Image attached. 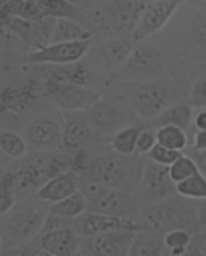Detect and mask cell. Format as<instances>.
I'll list each match as a JSON object with an SVG mask.
<instances>
[{"instance_id": "obj_21", "label": "cell", "mask_w": 206, "mask_h": 256, "mask_svg": "<svg viewBox=\"0 0 206 256\" xmlns=\"http://www.w3.org/2000/svg\"><path fill=\"white\" fill-rule=\"evenodd\" d=\"M193 122H194L193 106L184 104V102H179V104H173L169 106L167 110L162 112L161 114L151 122H153L154 128L173 126V127H179L186 131Z\"/></svg>"}, {"instance_id": "obj_43", "label": "cell", "mask_w": 206, "mask_h": 256, "mask_svg": "<svg viewBox=\"0 0 206 256\" xmlns=\"http://www.w3.org/2000/svg\"><path fill=\"white\" fill-rule=\"evenodd\" d=\"M197 3H201V6L205 7V8H206V2H197Z\"/></svg>"}, {"instance_id": "obj_36", "label": "cell", "mask_w": 206, "mask_h": 256, "mask_svg": "<svg viewBox=\"0 0 206 256\" xmlns=\"http://www.w3.org/2000/svg\"><path fill=\"white\" fill-rule=\"evenodd\" d=\"M8 256H52L40 245H19L8 252Z\"/></svg>"}, {"instance_id": "obj_39", "label": "cell", "mask_w": 206, "mask_h": 256, "mask_svg": "<svg viewBox=\"0 0 206 256\" xmlns=\"http://www.w3.org/2000/svg\"><path fill=\"white\" fill-rule=\"evenodd\" d=\"M194 126L198 132H206V109L200 110L194 116Z\"/></svg>"}, {"instance_id": "obj_7", "label": "cell", "mask_w": 206, "mask_h": 256, "mask_svg": "<svg viewBox=\"0 0 206 256\" xmlns=\"http://www.w3.org/2000/svg\"><path fill=\"white\" fill-rule=\"evenodd\" d=\"M91 42H76V43H56L50 44L43 50L30 52L26 56L29 64H48L67 66L74 65L83 60L89 51Z\"/></svg>"}, {"instance_id": "obj_41", "label": "cell", "mask_w": 206, "mask_h": 256, "mask_svg": "<svg viewBox=\"0 0 206 256\" xmlns=\"http://www.w3.org/2000/svg\"><path fill=\"white\" fill-rule=\"evenodd\" d=\"M194 152H206V132H197L194 140Z\"/></svg>"}, {"instance_id": "obj_33", "label": "cell", "mask_w": 206, "mask_h": 256, "mask_svg": "<svg viewBox=\"0 0 206 256\" xmlns=\"http://www.w3.org/2000/svg\"><path fill=\"white\" fill-rule=\"evenodd\" d=\"M187 104L193 108L206 106V74L197 78L194 84L191 86Z\"/></svg>"}, {"instance_id": "obj_9", "label": "cell", "mask_w": 206, "mask_h": 256, "mask_svg": "<svg viewBox=\"0 0 206 256\" xmlns=\"http://www.w3.org/2000/svg\"><path fill=\"white\" fill-rule=\"evenodd\" d=\"M169 100V88L164 83H149L138 88L132 96L131 105L136 114L146 120H154L167 110L171 105Z\"/></svg>"}, {"instance_id": "obj_31", "label": "cell", "mask_w": 206, "mask_h": 256, "mask_svg": "<svg viewBox=\"0 0 206 256\" xmlns=\"http://www.w3.org/2000/svg\"><path fill=\"white\" fill-rule=\"evenodd\" d=\"M162 242L165 250H178L190 246L193 244V237L186 228H173L162 236Z\"/></svg>"}, {"instance_id": "obj_3", "label": "cell", "mask_w": 206, "mask_h": 256, "mask_svg": "<svg viewBox=\"0 0 206 256\" xmlns=\"http://www.w3.org/2000/svg\"><path fill=\"white\" fill-rule=\"evenodd\" d=\"M47 94L52 96L62 112L83 113L102 100V95L95 90L85 88L78 84L62 83L51 78L47 80Z\"/></svg>"}, {"instance_id": "obj_20", "label": "cell", "mask_w": 206, "mask_h": 256, "mask_svg": "<svg viewBox=\"0 0 206 256\" xmlns=\"http://www.w3.org/2000/svg\"><path fill=\"white\" fill-rule=\"evenodd\" d=\"M92 34L83 25L70 18H56L51 44L56 43H76V42H91Z\"/></svg>"}, {"instance_id": "obj_29", "label": "cell", "mask_w": 206, "mask_h": 256, "mask_svg": "<svg viewBox=\"0 0 206 256\" xmlns=\"http://www.w3.org/2000/svg\"><path fill=\"white\" fill-rule=\"evenodd\" d=\"M197 172H200V168L197 166V162H194V158L190 156H184V154H182L169 167V176L175 184L194 176Z\"/></svg>"}, {"instance_id": "obj_24", "label": "cell", "mask_w": 206, "mask_h": 256, "mask_svg": "<svg viewBox=\"0 0 206 256\" xmlns=\"http://www.w3.org/2000/svg\"><path fill=\"white\" fill-rule=\"evenodd\" d=\"M142 130L138 127H125L113 134L112 149L118 156H134L136 154V142Z\"/></svg>"}, {"instance_id": "obj_23", "label": "cell", "mask_w": 206, "mask_h": 256, "mask_svg": "<svg viewBox=\"0 0 206 256\" xmlns=\"http://www.w3.org/2000/svg\"><path fill=\"white\" fill-rule=\"evenodd\" d=\"M88 210L89 201L81 190L77 192V193H74V194H72L70 197L65 198V200L59 201L56 204H52L50 208L51 212L58 214V215H61L63 218H67L70 220L74 219V218L84 215Z\"/></svg>"}, {"instance_id": "obj_40", "label": "cell", "mask_w": 206, "mask_h": 256, "mask_svg": "<svg viewBox=\"0 0 206 256\" xmlns=\"http://www.w3.org/2000/svg\"><path fill=\"white\" fill-rule=\"evenodd\" d=\"M193 158L197 162L201 172L206 176V152H194L193 153Z\"/></svg>"}, {"instance_id": "obj_22", "label": "cell", "mask_w": 206, "mask_h": 256, "mask_svg": "<svg viewBox=\"0 0 206 256\" xmlns=\"http://www.w3.org/2000/svg\"><path fill=\"white\" fill-rule=\"evenodd\" d=\"M165 246L157 233L140 232L136 234L128 256H164Z\"/></svg>"}, {"instance_id": "obj_42", "label": "cell", "mask_w": 206, "mask_h": 256, "mask_svg": "<svg viewBox=\"0 0 206 256\" xmlns=\"http://www.w3.org/2000/svg\"><path fill=\"white\" fill-rule=\"evenodd\" d=\"M164 256H204V254L201 252V250L197 246V245L191 244L189 246V250H186L184 254H182V255H172V254H169V252H164Z\"/></svg>"}, {"instance_id": "obj_26", "label": "cell", "mask_w": 206, "mask_h": 256, "mask_svg": "<svg viewBox=\"0 0 206 256\" xmlns=\"http://www.w3.org/2000/svg\"><path fill=\"white\" fill-rule=\"evenodd\" d=\"M176 194L187 200L206 201V176L197 172L194 176L176 184Z\"/></svg>"}, {"instance_id": "obj_17", "label": "cell", "mask_w": 206, "mask_h": 256, "mask_svg": "<svg viewBox=\"0 0 206 256\" xmlns=\"http://www.w3.org/2000/svg\"><path fill=\"white\" fill-rule=\"evenodd\" d=\"M123 69L124 72L132 76H146L156 73L162 69L161 56L153 46L135 47Z\"/></svg>"}, {"instance_id": "obj_15", "label": "cell", "mask_w": 206, "mask_h": 256, "mask_svg": "<svg viewBox=\"0 0 206 256\" xmlns=\"http://www.w3.org/2000/svg\"><path fill=\"white\" fill-rule=\"evenodd\" d=\"M123 228L140 233L139 224L138 222H134L132 219H121V218L109 216V215L95 214V212L87 214L81 223V233L87 238L107 233V232H113V230H123Z\"/></svg>"}, {"instance_id": "obj_6", "label": "cell", "mask_w": 206, "mask_h": 256, "mask_svg": "<svg viewBox=\"0 0 206 256\" xmlns=\"http://www.w3.org/2000/svg\"><path fill=\"white\" fill-rule=\"evenodd\" d=\"M180 2H146L139 21L132 32L134 42H142L153 34L161 30L173 14L178 12Z\"/></svg>"}, {"instance_id": "obj_18", "label": "cell", "mask_w": 206, "mask_h": 256, "mask_svg": "<svg viewBox=\"0 0 206 256\" xmlns=\"http://www.w3.org/2000/svg\"><path fill=\"white\" fill-rule=\"evenodd\" d=\"M87 120L91 124V127L98 130L103 134L117 132L116 130L121 124V116L120 112L106 100H99L96 105H94L85 113Z\"/></svg>"}, {"instance_id": "obj_16", "label": "cell", "mask_w": 206, "mask_h": 256, "mask_svg": "<svg viewBox=\"0 0 206 256\" xmlns=\"http://www.w3.org/2000/svg\"><path fill=\"white\" fill-rule=\"evenodd\" d=\"M39 245L52 256H76L78 236L73 226L39 236Z\"/></svg>"}, {"instance_id": "obj_8", "label": "cell", "mask_w": 206, "mask_h": 256, "mask_svg": "<svg viewBox=\"0 0 206 256\" xmlns=\"http://www.w3.org/2000/svg\"><path fill=\"white\" fill-rule=\"evenodd\" d=\"M91 175L109 189L127 190L134 179L132 167L121 157L100 156L92 164Z\"/></svg>"}, {"instance_id": "obj_19", "label": "cell", "mask_w": 206, "mask_h": 256, "mask_svg": "<svg viewBox=\"0 0 206 256\" xmlns=\"http://www.w3.org/2000/svg\"><path fill=\"white\" fill-rule=\"evenodd\" d=\"M134 43L128 39H112L100 47L99 60L107 68L125 66L134 51Z\"/></svg>"}, {"instance_id": "obj_1", "label": "cell", "mask_w": 206, "mask_h": 256, "mask_svg": "<svg viewBox=\"0 0 206 256\" xmlns=\"http://www.w3.org/2000/svg\"><path fill=\"white\" fill-rule=\"evenodd\" d=\"M198 219V212L187 198L169 197L149 208L138 222L140 232L167 233L173 228H187Z\"/></svg>"}, {"instance_id": "obj_35", "label": "cell", "mask_w": 206, "mask_h": 256, "mask_svg": "<svg viewBox=\"0 0 206 256\" xmlns=\"http://www.w3.org/2000/svg\"><path fill=\"white\" fill-rule=\"evenodd\" d=\"M67 226H72L70 219L63 218L61 215H58V214H54V212L50 211L45 215L44 222H43V226H41L39 236L51 233V232H56V230H61V228H67Z\"/></svg>"}, {"instance_id": "obj_34", "label": "cell", "mask_w": 206, "mask_h": 256, "mask_svg": "<svg viewBox=\"0 0 206 256\" xmlns=\"http://www.w3.org/2000/svg\"><path fill=\"white\" fill-rule=\"evenodd\" d=\"M157 144H158L157 142V132L154 128L142 130L138 142H136V154H139V156L149 154Z\"/></svg>"}, {"instance_id": "obj_32", "label": "cell", "mask_w": 206, "mask_h": 256, "mask_svg": "<svg viewBox=\"0 0 206 256\" xmlns=\"http://www.w3.org/2000/svg\"><path fill=\"white\" fill-rule=\"evenodd\" d=\"M180 156H182L180 152L171 150V149H168L165 146H161L157 144L153 148V150L147 154V158H150L151 162H157L160 166H164V167H171Z\"/></svg>"}, {"instance_id": "obj_30", "label": "cell", "mask_w": 206, "mask_h": 256, "mask_svg": "<svg viewBox=\"0 0 206 256\" xmlns=\"http://www.w3.org/2000/svg\"><path fill=\"white\" fill-rule=\"evenodd\" d=\"M50 78L56 80V82H62V83H72L84 86V84L87 83L88 70L83 65L74 64V65H67L63 69H58L55 72H52Z\"/></svg>"}, {"instance_id": "obj_28", "label": "cell", "mask_w": 206, "mask_h": 256, "mask_svg": "<svg viewBox=\"0 0 206 256\" xmlns=\"http://www.w3.org/2000/svg\"><path fill=\"white\" fill-rule=\"evenodd\" d=\"M33 100V92L29 87L21 90H4L1 94V105L6 106V110L21 112L29 108Z\"/></svg>"}, {"instance_id": "obj_5", "label": "cell", "mask_w": 206, "mask_h": 256, "mask_svg": "<svg viewBox=\"0 0 206 256\" xmlns=\"http://www.w3.org/2000/svg\"><path fill=\"white\" fill-rule=\"evenodd\" d=\"M45 214L37 206H22L14 211L11 215H6V222L3 230L14 242H23L32 240L34 236H39Z\"/></svg>"}, {"instance_id": "obj_38", "label": "cell", "mask_w": 206, "mask_h": 256, "mask_svg": "<svg viewBox=\"0 0 206 256\" xmlns=\"http://www.w3.org/2000/svg\"><path fill=\"white\" fill-rule=\"evenodd\" d=\"M17 204V198L14 196V192H4L1 190V198H0V212L4 216L7 214L14 210V206Z\"/></svg>"}, {"instance_id": "obj_12", "label": "cell", "mask_w": 206, "mask_h": 256, "mask_svg": "<svg viewBox=\"0 0 206 256\" xmlns=\"http://www.w3.org/2000/svg\"><path fill=\"white\" fill-rule=\"evenodd\" d=\"M136 232L113 230L87 238V248L94 256H128Z\"/></svg>"}, {"instance_id": "obj_4", "label": "cell", "mask_w": 206, "mask_h": 256, "mask_svg": "<svg viewBox=\"0 0 206 256\" xmlns=\"http://www.w3.org/2000/svg\"><path fill=\"white\" fill-rule=\"evenodd\" d=\"M140 197L146 204H157L176 193V184L169 176V167H164L147 158L140 175Z\"/></svg>"}, {"instance_id": "obj_14", "label": "cell", "mask_w": 206, "mask_h": 256, "mask_svg": "<svg viewBox=\"0 0 206 256\" xmlns=\"http://www.w3.org/2000/svg\"><path fill=\"white\" fill-rule=\"evenodd\" d=\"M62 124V145L69 149H77L91 136V124L80 112L59 113Z\"/></svg>"}, {"instance_id": "obj_27", "label": "cell", "mask_w": 206, "mask_h": 256, "mask_svg": "<svg viewBox=\"0 0 206 256\" xmlns=\"http://www.w3.org/2000/svg\"><path fill=\"white\" fill-rule=\"evenodd\" d=\"M0 149L7 157L21 158L28 152V140L18 132L3 130L0 132Z\"/></svg>"}, {"instance_id": "obj_25", "label": "cell", "mask_w": 206, "mask_h": 256, "mask_svg": "<svg viewBox=\"0 0 206 256\" xmlns=\"http://www.w3.org/2000/svg\"><path fill=\"white\" fill-rule=\"evenodd\" d=\"M157 132V142L158 145L165 146L171 150L180 152L184 150L189 145V138L186 131L179 127L173 126H165L156 130Z\"/></svg>"}, {"instance_id": "obj_10", "label": "cell", "mask_w": 206, "mask_h": 256, "mask_svg": "<svg viewBox=\"0 0 206 256\" xmlns=\"http://www.w3.org/2000/svg\"><path fill=\"white\" fill-rule=\"evenodd\" d=\"M29 145L40 152H50L62 145L61 117L40 116L29 122L25 130Z\"/></svg>"}, {"instance_id": "obj_2", "label": "cell", "mask_w": 206, "mask_h": 256, "mask_svg": "<svg viewBox=\"0 0 206 256\" xmlns=\"http://www.w3.org/2000/svg\"><path fill=\"white\" fill-rule=\"evenodd\" d=\"M146 2H106L91 8L95 24L106 38L132 34L139 21Z\"/></svg>"}, {"instance_id": "obj_13", "label": "cell", "mask_w": 206, "mask_h": 256, "mask_svg": "<svg viewBox=\"0 0 206 256\" xmlns=\"http://www.w3.org/2000/svg\"><path fill=\"white\" fill-rule=\"evenodd\" d=\"M80 190H81V176L74 171H66L48 179L43 186H40L37 190V197L43 202H48L52 206Z\"/></svg>"}, {"instance_id": "obj_37", "label": "cell", "mask_w": 206, "mask_h": 256, "mask_svg": "<svg viewBox=\"0 0 206 256\" xmlns=\"http://www.w3.org/2000/svg\"><path fill=\"white\" fill-rule=\"evenodd\" d=\"M193 36L195 43L201 46H206V16L195 18L193 25Z\"/></svg>"}, {"instance_id": "obj_11", "label": "cell", "mask_w": 206, "mask_h": 256, "mask_svg": "<svg viewBox=\"0 0 206 256\" xmlns=\"http://www.w3.org/2000/svg\"><path fill=\"white\" fill-rule=\"evenodd\" d=\"M89 211L121 219H132L138 212V204L127 190L106 189L89 204Z\"/></svg>"}]
</instances>
